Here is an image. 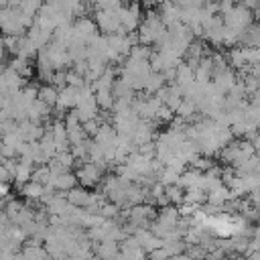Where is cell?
<instances>
[{"mask_svg":"<svg viewBox=\"0 0 260 260\" xmlns=\"http://www.w3.org/2000/svg\"><path fill=\"white\" fill-rule=\"evenodd\" d=\"M167 197H169V201H171V203H175V205L185 203V189H183L179 183L169 185V187H167Z\"/></svg>","mask_w":260,"mask_h":260,"instance_id":"52a82bcc","label":"cell"},{"mask_svg":"<svg viewBox=\"0 0 260 260\" xmlns=\"http://www.w3.org/2000/svg\"><path fill=\"white\" fill-rule=\"evenodd\" d=\"M169 260H191V256H189L187 252H183V254H175V256H169Z\"/></svg>","mask_w":260,"mask_h":260,"instance_id":"9c48e42d","label":"cell"},{"mask_svg":"<svg viewBox=\"0 0 260 260\" xmlns=\"http://www.w3.org/2000/svg\"><path fill=\"white\" fill-rule=\"evenodd\" d=\"M148 260H169V252L165 248H158V250L148 254Z\"/></svg>","mask_w":260,"mask_h":260,"instance_id":"ba28073f","label":"cell"},{"mask_svg":"<svg viewBox=\"0 0 260 260\" xmlns=\"http://www.w3.org/2000/svg\"><path fill=\"white\" fill-rule=\"evenodd\" d=\"M59 91L55 85H43L39 87V100L45 102L47 106H57V100H59Z\"/></svg>","mask_w":260,"mask_h":260,"instance_id":"8992f818","label":"cell"},{"mask_svg":"<svg viewBox=\"0 0 260 260\" xmlns=\"http://www.w3.org/2000/svg\"><path fill=\"white\" fill-rule=\"evenodd\" d=\"M93 252L98 258L102 260H108V258H114L120 254L118 250V242L114 240H102V242H93Z\"/></svg>","mask_w":260,"mask_h":260,"instance_id":"3957f363","label":"cell"},{"mask_svg":"<svg viewBox=\"0 0 260 260\" xmlns=\"http://www.w3.org/2000/svg\"><path fill=\"white\" fill-rule=\"evenodd\" d=\"M77 175H73V173H69V171H63V173H59V175H53V179H51V187H55L57 191H71L75 185H77Z\"/></svg>","mask_w":260,"mask_h":260,"instance_id":"7a4b0ae2","label":"cell"},{"mask_svg":"<svg viewBox=\"0 0 260 260\" xmlns=\"http://www.w3.org/2000/svg\"><path fill=\"white\" fill-rule=\"evenodd\" d=\"M102 173H104V167H100L98 162H81L79 169H77V179L83 187H95L102 179Z\"/></svg>","mask_w":260,"mask_h":260,"instance_id":"6da1fadb","label":"cell"},{"mask_svg":"<svg viewBox=\"0 0 260 260\" xmlns=\"http://www.w3.org/2000/svg\"><path fill=\"white\" fill-rule=\"evenodd\" d=\"M67 199H69V203L71 205H75V207H87L89 205V201H91V193H87L85 189H79V187H73L71 191H67V195H65Z\"/></svg>","mask_w":260,"mask_h":260,"instance_id":"277c9868","label":"cell"},{"mask_svg":"<svg viewBox=\"0 0 260 260\" xmlns=\"http://www.w3.org/2000/svg\"><path fill=\"white\" fill-rule=\"evenodd\" d=\"M45 187H47V185H43V183H39V181H28L26 185H22V195H24L26 199L37 201V199L43 197Z\"/></svg>","mask_w":260,"mask_h":260,"instance_id":"5b68a950","label":"cell"}]
</instances>
